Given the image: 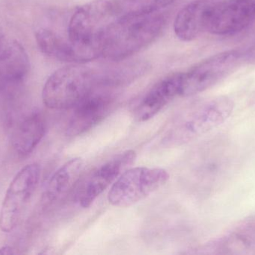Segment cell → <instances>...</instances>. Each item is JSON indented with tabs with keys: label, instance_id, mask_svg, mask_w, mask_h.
Returning a JSON list of instances; mask_svg holds the SVG:
<instances>
[{
	"label": "cell",
	"instance_id": "cell-14",
	"mask_svg": "<svg viewBox=\"0 0 255 255\" xmlns=\"http://www.w3.org/2000/svg\"><path fill=\"white\" fill-rule=\"evenodd\" d=\"M28 54L20 43L6 36H0V78L18 81L29 70Z\"/></svg>",
	"mask_w": 255,
	"mask_h": 255
},
{
	"label": "cell",
	"instance_id": "cell-19",
	"mask_svg": "<svg viewBox=\"0 0 255 255\" xmlns=\"http://www.w3.org/2000/svg\"><path fill=\"white\" fill-rule=\"evenodd\" d=\"M244 61L255 65V43L244 52Z\"/></svg>",
	"mask_w": 255,
	"mask_h": 255
},
{
	"label": "cell",
	"instance_id": "cell-8",
	"mask_svg": "<svg viewBox=\"0 0 255 255\" xmlns=\"http://www.w3.org/2000/svg\"><path fill=\"white\" fill-rule=\"evenodd\" d=\"M112 87L97 84L74 107L67 127V135L78 136L101 122L115 104Z\"/></svg>",
	"mask_w": 255,
	"mask_h": 255
},
{
	"label": "cell",
	"instance_id": "cell-15",
	"mask_svg": "<svg viewBox=\"0 0 255 255\" xmlns=\"http://www.w3.org/2000/svg\"><path fill=\"white\" fill-rule=\"evenodd\" d=\"M82 167V160L75 158L57 170L46 184L43 196V203L46 205H55L64 199L77 184Z\"/></svg>",
	"mask_w": 255,
	"mask_h": 255
},
{
	"label": "cell",
	"instance_id": "cell-16",
	"mask_svg": "<svg viewBox=\"0 0 255 255\" xmlns=\"http://www.w3.org/2000/svg\"><path fill=\"white\" fill-rule=\"evenodd\" d=\"M44 118L39 113L27 115L16 126L12 136V147L19 157L29 155L46 134Z\"/></svg>",
	"mask_w": 255,
	"mask_h": 255
},
{
	"label": "cell",
	"instance_id": "cell-20",
	"mask_svg": "<svg viewBox=\"0 0 255 255\" xmlns=\"http://www.w3.org/2000/svg\"><path fill=\"white\" fill-rule=\"evenodd\" d=\"M13 254V249L9 246H4L0 248V255H10Z\"/></svg>",
	"mask_w": 255,
	"mask_h": 255
},
{
	"label": "cell",
	"instance_id": "cell-4",
	"mask_svg": "<svg viewBox=\"0 0 255 255\" xmlns=\"http://www.w3.org/2000/svg\"><path fill=\"white\" fill-rule=\"evenodd\" d=\"M235 106L230 97L220 96L195 106L178 119L167 136V142H189L217 128L229 119Z\"/></svg>",
	"mask_w": 255,
	"mask_h": 255
},
{
	"label": "cell",
	"instance_id": "cell-12",
	"mask_svg": "<svg viewBox=\"0 0 255 255\" xmlns=\"http://www.w3.org/2000/svg\"><path fill=\"white\" fill-rule=\"evenodd\" d=\"M217 1L194 0L183 7L174 22L177 37L183 41H191L207 31L210 16Z\"/></svg>",
	"mask_w": 255,
	"mask_h": 255
},
{
	"label": "cell",
	"instance_id": "cell-5",
	"mask_svg": "<svg viewBox=\"0 0 255 255\" xmlns=\"http://www.w3.org/2000/svg\"><path fill=\"white\" fill-rule=\"evenodd\" d=\"M244 62V52L230 49L208 57L182 73L181 94L190 97L200 94L233 73Z\"/></svg>",
	"mask_w": 255,
	"mask_h": 255
},
{
	"label": "cell",
	"instance_id": "cell-3",
	"mask_svg": "<svg viewBox=\"0 0 255 255\" xmlns=\"http://www.w3.org/2000/svg\"><path fill=\"white\" fill-rule=\"evenodd\" d=\"M78 64L58 69L48 78L42 91L46 107L54 110L74 108L97 85L98 73Z\"/></svg>",
	"mask_w": 255,
	"mask_h": 255
},
{
	"label": "cell",
	"instance_id": "cell-9",
	"mask_svg": "<svg viewBox=\"0 0 255 255\" xmlns=\"http://www.w3.org/2000/svg\"><path fill=\"white\" fill-rule=\"evenodd\" d=\"M136 152L133 150L124 151L104 164L90 172L79 184L78 202L84 208H88L118 177L133 164Z\"/></svg>",
	"mask_w": 255,
	"mask_h": 255
},
{
	"label": "cell",
	"instance_id": "cell-7",
	"mask_svg": "<svg viewBox=\"0 0 255 255\" xmlns=\"http://www.w3.org/2000/svg\"><path fill=\"white\" fill-rule=\"evenodd\" d=\"M41 175L37 163L22 168L10 181L0 210V229L4 233L13 232L35 193Z\"/></svg>",
	"mask_w": 255,
	"mask_h": 255
},
{
	"label": "cell",
	"instance_id": "cell-17",
	"mask_svg": "<svg viewBox=\"0 0 255 255\" xmlns=\"http://www.w3.org/2000/svg\"><path fill=\"white\" fill-rule=\"evenodd\" d=\"M36 41L40 51L54 59L64 62L82 64L87 62L83 54L69 40L49 28L36 32Z\"/></svg>",
	"mask_w": 255,
	"mask_h": 255
},
{
	"label": "cell",
	"instance_id": "cell-2",
	"mask_svg": "<svg viewBox=\"0 0 255 255\" xmlns=\"http://www.w3.org/2000/svg\"><path fill=\"white\" fill-rule=\"evenodd\" d=\"M116 16L114 2L109 0L90 1L78 7L72 15L67 37L87 61L101 56L103 36Z\"/></svg>",
	"mask_w": 255,
	"mask_h": 255
},
{
	"label": "cell",
	"instance_id": "cell-1",
	"mask_svg": "<svg viewBox=\"0 0 255 255\" xmlns=\"http://www.w3.org/2000/svg\"><path fill=\"white\" fill-rule=\"evenodd\" d=\"M166 19V15L161 11L118 16L103 36L102 55L112 61H123L131 56L160 35Z\"/></svg>",
	"mask_w": 255,
	"mask_h": 255
},
{
	"label": "cell",
	"instance_id": "cell-11",
	"mask_svg": "<svg viewBox=\"0 0 255 255\" xmlns=\"http://www.w3.org/2000/svg\"><path fill=\"white\" fill-rule=\"evenodd\" d=\"M182 73L169 75L159 81L142 97L135 108L133 115L139 122L155 116L166 105L181 94Z\"/></svg>",
	"mask_w": 255,
	"mask_h": 255
},
{
	"label": "cell",
	"instance_id": "cell-13",
	"mask_svg": "<svg viewBox=\"0 0 255 255\" xmlns=\"http://www.w3.org/2000/svg\"><path fill=\"white\" fill-rule=\"evenodd\" d=\"M215 254L255 255V217L244 219L224 237L211 244Z\"/></svg>",
	"mask_w": 255,
	"mask_h": 255
},
{
	"label": "cell",
	"instance_id": "cell-6",
	"mask_svg": "<svg viewBox=\"0 0 255 255\" xmlns=\"http://www.w3.org/2000/svg\"><path fill=\"white\" fill-rule=\"evenodd\" d=\"M169 178V173L158 168L127 169L111 187L108 196L109 203L118 208L131 206L157 191Z\"/></svg>",
	"mask_w": 255,
	"mask_h": 255
},
{
	"label": "cell",
	"instance_id": "cell-18",
	"mask_svg": "<svg viewBox=\"0 0 255 255\" xmlns=\"http://www.w3.org/2000/svg\"><path fill=\"white\" fill-rule=\"evenodd\" d=\"M177 0H117L113 1L117 16L150 14L161 11L162 9Z\"/></svg>",
	"mask_w": 255,
	"mask_h": 255
},
{
	"label": "cell",
	"instance_id": "cell-10",
	"mask_svg": "<svg viewBox=\"0 0 255 255\" xmlns=\"http://www.w3.org/2000/svg\"><path fill=\"white\" fill-rule=\"evenodd\" d=\"M255 19V0H217L207 31L215 35H229L245 29Z\"/></svg>",
	"mask_w": 255,
	"mask_h": 255
}]
</instances>
